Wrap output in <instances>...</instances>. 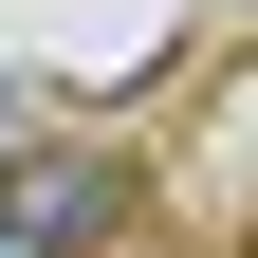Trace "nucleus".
<instances>
[{"label": "nucleus", "instance_id": "2", "mask_svg": "<svg viewBox=\"0 0 258 258\" xmlns=\"http://www.w3.org/2000/svg\"><path fill=\"white\" fill-rule=\"evenodd\" d=\"M0 129H19V92H0Z\"/></svg>", "mask_w": 258, "mask_h": 258}, {"label": "nucleus", "instance_id": "1", "mask_svg": "<svg viewBox=\"0 0 258 258\" xmlns=\"http://www.w3.org/2000/svg\"><path fill=\"white\" fill-rule=\"evenodd\" d=\"M111 221H129V166H92V148H19V129H0V240L92 258Z\"/></svg>", "mask_w": 258, "mask_h": 258}]
</instances>
